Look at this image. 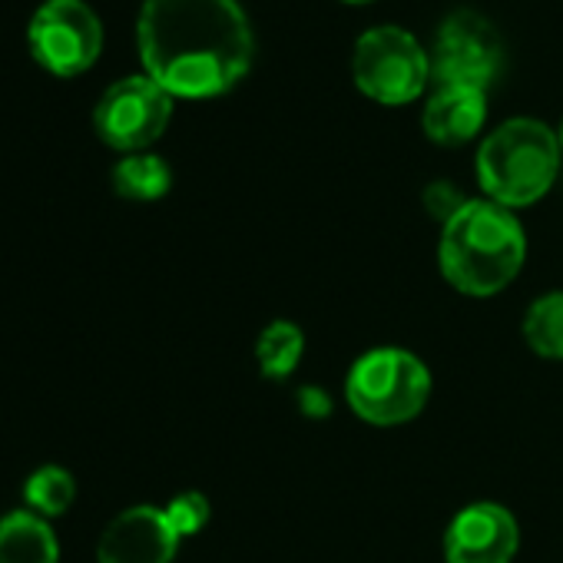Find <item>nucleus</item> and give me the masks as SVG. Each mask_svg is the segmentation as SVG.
Wrapping results in <instances>:
<instances>
[{
  "mask_svg": "<svg viewBox=\"0 0 563 563\" xmlns=\"http://www.w3.org/2000/svg\"><path fill=\"white\" fill-rule=\"evenodd\" d=\"M136 41L146 77L183 100L229 93L255 54L249 18L235 0H146Z\"/></svg>",
  "mask_w": 563,
  "mask_h": 563,
  "instance_id": "1",
  "label": "nucleus"
},
{
  "mask_svg": "<svg viewBox=\"0 0 563 563\" xmlns=\"http://www.w3.org/2000/svg\"><path fill=\"white\" fill-rule=\"evenodd\" d=\"M527 255V239L517 216L494 199H467V206L444 222L441 272L464 296L487 299L517 278Z\"/></svg>",
  "mask_w": 563,
  "mask_h": 563,
  "instance_id": "2",
  "label": "nucleus"
},
{
  "mask_svg": "<svg viewBox=\"0 0 563 563\" xmlns=\"http://www.w3.org/2000/svg\"><path fill=\"white\" fill-rule=\"evenodd\" d=\"M560 140L540 120H507L477 150V179L484 192L507 206L537 202L556 179Z\"/></svg>",
  "mask_w": 563,
  "mask_h": 563,
  "instance_id": "3",
  "label": "nucleus"
},
{
  "mask_svg": "<svg viewBox=\"0 0 563 563\" xmlns=\"http://www.w3.org/2000/svg\"><path fill=\"white\" fill-rule=\"evenodd\" d=\"M345 391L358 418L391 428L421 415L431 395V372L405 349H375L352 365Z\"/></svg>",
  "mask_w": 563,
  "mask_h": 563,
  "instance_id": "4",
  "label": "nucleus"
},
{
  "mask_svg": "<svg viewBox=\"0 0 563 563\" xmlns=\"http://www.w3.org/2000/svg\"><path fill=\"white\" fill-rule=\"evenodd\" d=\"M352 74L368 100L385 107H401L424 93V84L431 77V60L408 31L375 27L358 37Z\"/></svg>",
  "mask_w": 563,
  "mask_h": 563,
  "instance_id": "5",
  "label": "nucleus"
},
{
  "mask_svg": "<svg viewBox=\"0 0 563 563\" xmlns=\"http://www.w3.org/2000/svg\"><path fill=\"white\" fill-rule=\"evenodd\" d=\"M27 44L54 77H80L103 51V24L84 0H47L31 18Z\"/></svg>",
  "mask_w": 563,
  "mask_h": 563,
  "instance_id": "6",
  "label": "nucleus"
},
{
  "mask_svg": "<svg viewBox=\"0 0 563 563\" xmlns=\"http://www.w3.org/2000/svg\"><path fill=\"white\" fill-rule=\"evenodd\" d=\"M173 117V97L153 77L117 80L93 110L97 136L120 153H143L153 146Z\"/></svg>",
  "mask_w": 563,
  "mask_h": 563,
  "instance_id": "7",
  "label": "nucleus"
},
{
  "mask_svg": "<svg viewBox=\"0 0 563 563\" xmlns=\"http://www.w3.org/2000/svg\"><path fill=\"white\" fill-rule=\"evenodd\" d=\"M500 64H504L500 37L481 14L457 11L441 24L431 57V77L441 87L487 90Z\"/></svg>",
  "mask_w": 563,
  "mask_h": 563,
  "instance_id": "8",
  "label": "nucleus"
},
{
  "mask_svg": "<svg viewBox=\"0 0 563 563\" xmlns=\"http://www.w3.org/2000/svg\"><path fill=\"white\" fill-rule=\"evenodd\" d=\"M520 543L517 520L500 504L464 507L444 533L448 563H510Z\"/></svg>",
  "mask_w": 563,
  "mask_h": 563,
  "instance_id": "9",
  "label": "nucleus"
},
{
  "mask_svg": "<svg viewBox=\"0 0 563 563\" xmlns=\"http://www.w3.org/2000/svg\"><path fill=\"white\" fill-rule=\"evenodd\" d=\"M179 540L183 537L166 520V510L136 504L107 523L97 543V560L100 563H173Z\"/></svg>",
  "mask_w": 563,
  "mask_h": 563,
  "instance_id": "10",
  "label": "nucleus"
},
{
  "mask_svg": "<svg viewBox=\"0 0 563 563\" xmlns=\"http://www.w3.org/2000/svg\"><path fill=\"white\" fill-rule=\"evenodd\" d=\"M487 120V93L474 87H438L424 107V133L438 146H461L481 133Z\"/></svg>",
  "mask_w": 563,
  "mask_h": 563,
  "instance_id": "11",
  "label": "nucleus"
},
{
  "mask_svg": "<svg viewBox=\"0 0 563 563\" xmlns=\"http://www.w3.org/2000/svg\"><path fill=\"white\" fill-rule=\"evenodd\" d=\"M0 563H60V543L51 523L34 510L0 517Z\"/></svg>",
  "mask_w": 563,
  "mask_h": 563,
  "instance_id": "12",
  "label": "nucleus"
},
{
  "mask_svg": "<svg viewBox=\"0 0 563 563\" xmlns=\"http://www.w3.org/2000/svg\"><path fill=\"white\" fill-rule=\"evenodd\" d=\"M173 186V173L163 156L153 153H130L113 166V189L123 199L133 202H153L163 199Z\"/></svg>",
  "mask_w": 563,
  "mask_h": 563,
  "instance_id": "13",
  "label": "nucleus"
},
{
  "mask_svg": "<svg viewBox=\"0 0 563 563\" xmlns=\"http://www.w3.org/2000/svg\"><path fill=\"white\" fill-rule=\"evenodd\" d=\"M302 352H306V335L292 322H272L255 345L258 368L272 382H286L299 368Z\"/></svg>",
  "mask_w": 563,
  "mask_h": 563,
  "instance_id": "14",
  "label": "nucleus"
},
{
  "mask_svg": "<svg viewBox=\"0 0 563 563\" xmlns=\"http://www.w3.org/2000/svg\"><path fill=\"white\" fill-rule=\"evenodd\" d=\"M77 497V481L67 467H57V464H44L37 467L27 484H24V500H27V510L41 514L44 520L47 517H60L70 510Z\"/></svg>",
  "mask_w": 563,
  "mask_h": 563,
  "instance_id": "15",
  "label": "nucleus"
},
{
  "mask_svg": "<svg viewBox=\"0 0 563 563\" xmlns=\"http://www.w3.org/2000/svg\"><path fill=\"white\" fill-rule=\"evenodd\" d=\"M523 339L537 355L563 358V292H550L527 309Z\"/></svg>",
  "mask_w": 563,
  "mask_h": 563,
  "instance_id": "16",
  "label": "nucleus"
},
{
  "mask_svg": "<svg viewBox=\"0 0 563 563\" xmlns=\"http://www.w3.org/2000/svg\"><path fill=\"white\" fill-rule=\"evenodd\" d=\"M163 510H166V520L173 523V530L179 537H192V533H199L209 523V500L199 490L176 494Z\"/></svg>",
  "mask_w": 563,
  "mask_h": 563,
  "instance_id": "17",
  "label": "nucleus"
},
{
  "mask_svg": "<svg viewBox=\"0 0 563 563\" xmlns=\"http://www.w3.org/2000/svg\"><path fill=\"white\" fill-rule=\"evenodd\" d=\"M424 206H428L431 216H438L441 222H448L451 216H457V212L467 206V199H464L461 189L451 186V183H431V186L424 189Z\"/></svg>",
  "mask_w": 563,
  "mask_h": 563,
  "instance_id": "18",
  "label": "nucleus"
},
{
  "mask_svg": "<svg viewBox=\"0 0 563 563\" xmlns=\"http://www.w3.org/2000/svg\"><path fill=\"white\" fill-rule=\"evenodd\" d=\"M299 398H302V411H309V415H329V411H332L329 395L319 391V388H302Z\"/></svg>",
  "mask_w": 563,
  "mask_h": 563,
  "instance_id": "19",
  "label": "nucleus"
},
{
  "mask_svg": "<svg viewBox=\"0 0 563 563\" xmlns=\"http://www.w3.org/2000/svg\"><path fill=\"white\" fill-rule=\"evenodd\" d=\"M345 4H372V0H345Z\"/></svg>",
  "mask_w": 563,
  "mask_h": 563,
  "instance_id": "20",
  "label": "nucleus"
},
{
  "mask_svg": "<svg viewBox=\"0 0 563 563\" xmlns=\"http://www.w3.org/2000/svg\"><path fill=\"white\" fill-rule=\"evenodd\" d=\"M560 150H563V126H560Z\"/></svg>",
  "mask_w": 563,
  "mask_h": 563,
  "instance_id": "21",
  "label": "nucleus"
}]
</instances>
